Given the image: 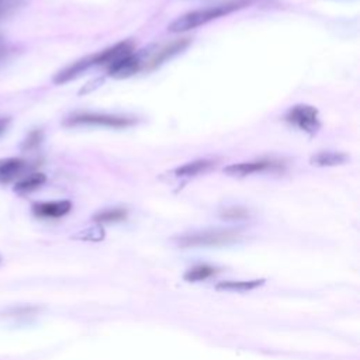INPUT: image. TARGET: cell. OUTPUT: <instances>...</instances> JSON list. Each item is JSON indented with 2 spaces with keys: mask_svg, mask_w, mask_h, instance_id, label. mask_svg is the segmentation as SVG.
I'll list each match as a JSON object with an SVG mask.
<instances>
[{
  "mask_svg": "<svg viewBox=\"0 0 360 360\" xmlns=\"http://www.w3.org/2000/svg\"><path fill=\"white\" fill-rule=\"evenodd\" d=\"M249 212L242 207H228L221 212V217L225 219H243Z\"/></svg>",
  "mask_w": 360,
  "mask_h": 360,
  "instance_id": "cell-19",
  "label": "cell"
},
{
  "mask_svg": "<svg viewBox=\"0 0 360 360\" xmlns=\"http://www.w3.org/2000/svg\"><path fill=\"white\" fill-rule=\"evenodd\" d=\"M72 208V202L68 200L37 202L32 205V212L41 218H60L66 215Z\"/></svg>",
  "mask_w": 360,
  "mask_h": 360,
  "instance_id": "cell-9",
  "label": "cell"
},
{
  "mask_svg": "<svg viewBox=\"0 0 360 360\" xmlns=\"http://www.w3.org/2000/svg\"><path fill=\"white\" fill-rule=\"evenodd\" d=\"M214 166L212 160L208 159H200V160H194V162H188L177 169L173 170L176 177H193L197 174H201L207 170H210Z\"/></svg>",
  "mask_w": 360,
  "mask_h": 360,
  "instance_id": "cell-12",
  "label": "cell"
},
{
  "mask_svg": "<svg viewBox=\"0 0 360 360\" xmlns=\"http://www.w3.org/2000/svg\"><path fill=\"white\" fill-rule=\"evenodd\" d=\"M8 52H10V46H8L7 41L0 35V62L7 58Z\"/></svg>",
  "mask_w": 360,
  "mask_h": 360,
  "instance_id": "cell-21",
  "label": "cell"
},
{
  "mask_svg": "<svg viewBox=\"0 0 360 360\" xmlns=\"http://www.w3.org/2000/svg\"><path fill=\"white\" fill-rule=\"evenodd\" d=\"M30 0H0V22L22 10Z\"/></svg>",
  "mask_w": 360,
  "mask_h": 360,
  "instance_id": "cell-17",
  "label": "cell"
},
{
  "mask_svg": "<svg viewBox=\"0 0 360 360\" xmlns=\"http://www.w3.org/2000/svg\"><path fill=\"white\" fill-rule=\"evenodd\" d=\"M136 122L132 117L124 115H111V114H98V112H83L70 115L65 120V125L68 127H77V125H101V127H111V128H125L131 127Z\"/></svg>",
  "mask_w": 360,
  "mask_h": 360,
  "instance_id": "cell-3",
  "label": "cell"
},
{
  "mask_svg": "<svg viewBox=\"0 0 360 360\" xmlns=\"http://www.w3.org/2000/svg\"><path fill=\"white\" fill-rule=\"evenodd\" d=\"M264 284V280H249V281H221L215 285L218 291H236V292H246L252 291Z\"/></svg>",
  "mask_w": 360,
  "mask_h": 360,
  "instance_id": "cell-14",
  "label": "cell"
},
{
  "mask_svg": "<svg viewBox=\"0 0 360 360\" xmlns=\"http://www.w3.org/2000/svg\"><path fill=\"white\" fill-rule=\"evenodd\" d=\"M41 139H42V135H41L39 131L31 132V134L27 136V139L24 141L22 149H24V150H30V149L37 148V146L41 143Z\"/></svg>",
  "mask_w": 360,
  "mask_h": 360,
  "instance_id": "cell-20",
  "label": "cell"
},
{
  "mask_svg": "<svg viewBox=\"0 0 360 360\" xmlns=\"http://www.w3.org/2000/svg\"><path fill=\"white\" fill-rule=\"evenodd\" d=\"M240 6H242V3H225V4H218V6L207 7V8H202V10L190 11L187 14H183L177 20H174L169 25V31H172V32H183V31L193 30L195 27L207 24L211 20H215L218 17L229 14L231 11L239 8Z\"/></svg>",
  "mask_w": 360,
  "mask_h": 360,
  "instance_id": "cell-1",
  "label": "cell"
},
{
  "mask_svg": "<svg viewBox=\"0 0 360 360\" xmlns=\"http://www.w3.org/2000/svg\"><path fill=\"white\" fill-rule=\"evenodd\" d=\"M188 45V39H179V41H174V42H172L170 45H167V46H165V48H162V49H156L158 52H156V55L153 56V58H150L149 59V66L150 68H156V66H159V65H162L163 62H166V60H169V59H172L174 55H177V53H180L186 46Z\"/></svg>",
  "mask_w": 360,
  "mask_h": 360,
  "instance_id": "cell-11",
  "label": "cell"
},
{
  "mask_svg": "<svg viewBox=\"0 0 360 360\" xmlns=\"http://www.w3.org/2000/svg\"><path fill=\"white\" fill-rule=\"evenodd\" d=\"M239 239V232L233 229H204L191 233L180 235L174 239L180 248H200V246H222Z\"/></svg>",
  "mask_w": 360,
  "mask_h": 360,
  "instance_id": "cell-2",
  "label": "cell"
},
{
  "mask_svg": "<svg viewBox=\"0 0 360 360\" xmlns=\"http://www.w3.org/2000/svg\"><path fill=\"white\" fill-rule=\"evenodd\" d=\"M281 165L273 160H255V162H243V163H236L226 166L224 172L229 176H236V177H243L249 176L253 173H262V172H269V170H276L280 169Z\"/></svg>",
  "mask_w": 360,
  "mask_h": 360,
  "instance_id": "cell-6",
  "label": "cell"
},
{
  "mask_svg": "<svg viewBox=\"0 0 360 360\" xmlns=\"http://www.w3.org/2000/svg\"><path fill=\"white\" fill-rule=\"evenodd\" d=\"M45 180L46 177L44 173H30L15 183L14 190L18 193H30L41 187L45 183Z\"/></svg>",
  "mask_w": 360,
  "mask_h": 360,
  "instance_id": "cell-15",
  "label": "cell"
},
{
  "mask_svg": "<svg viewBox=\"0 0 360 360\" xmlns=\"http://www.w3.org/2000/svg\"><path fill=\"white\" fill-rule=\"evenodd\" d=\"M153 46H148L136 53H129L121 59H118L117 62L111 63L108 66V73L110 76L115 77V79H124V77H129L134 73H136L138 70H141V68L143 65H146L150 59Z\"/></svg>",
  "mask_w": 360,
  "mask_h": 360,
  "instance_id": "cell-4",
  "label": "cell"
},
{
  "mask_svg": "<svg viewBox=\"0 0 360 360\" xmlns=\"http://www.w3.org/2000/svg\"><path fill=\"white\" fill-rule=\"evenodd\" d=\"M10 120L8 118H0V135L7 129Z\"/></svg>",
  "mask_w": 360,
  "mask_h": 360,
  "instance_id": "cell-22",
  "label": "cell"
},
{
  "mask_svg": "<svg viewBox=\"0 0 360 360\" xmlns=\"http://www.w3.org/2000/svg\"><path fill=\"white\" fill-rule=\"evenodd\" d=\"M91 66H93L91 55L86 56V58H82V59L73 62L72 65H69L68 68L62 69L60 72H58L56 76L53 77V82L58 83V84H62V83H66L69 80H73L75 77H77L79 75H82L84 70H87Z\"/></svg>",
  "mask_w": 360,
  "mask_h": 360,
  "instance_id": "cell-10",
  "label": "cell"
},
{
  "mask_svg": "<svg viewBox=\"0 0 360 360\" xmlns=\"http://www.w3.org/2000/svg\"><path fill=\"white\" fill-rule=\"evenodd\" d=\"M217 273V269L208 264H198L191 267L190 270H187L183 276V278L188 283H195V281H201L205 278H210L211 276H214Z\"/></svg>",
  "mask_w": 360,
  "mask_h": 360,
  "instance_id": "cell-16",
  "label": "cell"
},
{
  "mask_svg": "<svg viewBox=\"0 0 360 360\" xmlns=\"http://www.w3.org/2000/svg\"><path fill=\"white\" fill-rule=\"evenodd\" d=\"M132 51H134L132 42L124 41V42L115 44L114 46H110L98 53H93L91 62H93V66H96V65H108L110 66L111 63L117 62L118 59L132 53Z\"/></svg>",
  "mask_w": 360,
  "mask_h": 360,
  "instance_id": "cell-7",
  "label": "cell"
},
{
  "mask_svg": "<svg viewBox=\"0 0 360 360\" xmlns=\"http://www.w3.org/2000/svg\"><path fill=\"white\" fill-rule=\"evenodd\" d=\"M27 170V162L20 158L0 159V184L11 183L21 179Z\"/></svg>",
  "mask_w": 360,
  "mask_h": 360,
  "instance_id": "cell-8",
  "label": "cell"
},
{
  "mask_svg": "<svg viewBox=\"0 0 360 360\" xmlns=\"http://www.w3.org/2000/svg\"><path fill=\"white\" fill-rule=\"evenodd\" d=\"M127 217V211L121 208H112V210H105L101 212H97L93 219L98 224H107V222H117L122 221Z\"/></svg>",
  "mask_w": 360,
  "mask_h": 360,
  "instance_id": "cell-18",
  "label": "cell"
},
{
  "mask_svg": "<svg viewBox=\"0 0 360 360\" xmlns=\"http://www.w3.org/2000/svg\"><path fill=\"white\" fill-rule=\"evenodd\" d=\"M285 121L309 135L315 134L321 127L318 110L308 104H297L291 107L285 114Z\"/></svg>",
  "mask_w": 360,
  "mask_h": 360,
  "instance_id": "cell-5",
  "label": "cell"
},
{
  "mask_svg": "<svg viewBox=\"0 0 360 360\" xmlns=\"http://www.w3.org/2000/svg\"><path fill=\"white\" fill-rule=\"evenodd\" d=\"M349 160V156L343 152H319L311 158V163L314 166H338L343 165Z\"/></svg>",
  "mask_w": 360,
  "mask_h": 360,
  "instance_id": "cell-13",
  "label": "cell"
}]
</instances>
